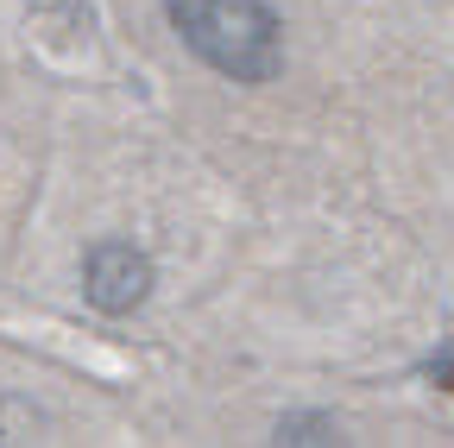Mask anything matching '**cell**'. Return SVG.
<instances>
[{
	"label": "cell",
	"instance_id": "1",
	"mask_svg": "<svg viewBox=\"0 0 454 448\" xmlns=\"http://www.w3.org/2000/svg\"><path fill=\"white\" fill-rule=\"evenodd\" d=\"M170 26L221 76L234 83L278 76V13L265 0H170Z\"/></svg>",
	"mask_w": 454,
	"mask_h": 448
},
{
	"label": "cell",
	"instance_id": "2",
	"mask_svg": "<svg viewBox=\"0 0 454 448\" xmlns=\"http://www.w3.org/2000/svg\"><path fill=\"white\" fill-rule=\"evenodd\" d=\"M82 297L101 316H133L152 297V259L133 240H101L82 259Z\"/></svg>",
	"mask_w": 454,
	"mask_h": 448
},
{
	"label": "cell",
	"instance_id": "3",
	"mask_svg": "<svg viewBox=\"0 0 454 448\" xmlns=\"http://www.w3.org/2000/svg\"><path fill=\"white\" fill-rule=\"evenodd\" d=\"M334 417H284L278 423V442H334Z\"/></svg>",
	"mask_w": 454,
	"mask_h": 448
}]
</instances>
